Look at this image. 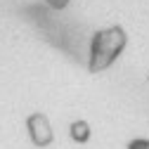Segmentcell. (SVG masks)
<instances>
[{
    "mask_svg": "<svg viewBox=\"0 0 149 149\" xmlns=\"http://www.w3.org/2000/svg\"><path fill=\"white\" fill-rule=\"evenodd\" d=\"M45 3H47L50 7H54V10H62V7H66L69 0H45Z\"/></svg>",
    "mask_w": 149,
    "mask_h": 149,
    "instance_id": "3957f363",
    "label": "cell"
},
{
    "mask_svg": "<svg viewBox=\"0 0 149 149\" xmlns=\"http://www.w3.org/2000/svg\"><path fill=\"white\" fill-rule=\"evenodd\" d=\"M69 137H71L73 144H78V147L88 144V142L92 140V125H90L85 118L71 121V123H69Z\"/></svg>",
    "mask_w": 149,
    "mask_h": 149,
    "instance_id": "7a4b0ae2",
    "label": "cell"
},
{
    "mask_svg": "<svg viewBox=\"0 0 149 149\" xmlns=\"http://www.w3.org/2000/svg\"><path fill=\"white\" fill-rule=\"evenodd\" d=\"M26 133L33 147H50L54 142V130L50 118L43 114V111H33V114L26 116Z\"/></svg>",
    "mask_w": 149,
    "mask_h": 149,
    "instance_id": "6da1fadb",
    "label": "cell"
}]
</instances>
